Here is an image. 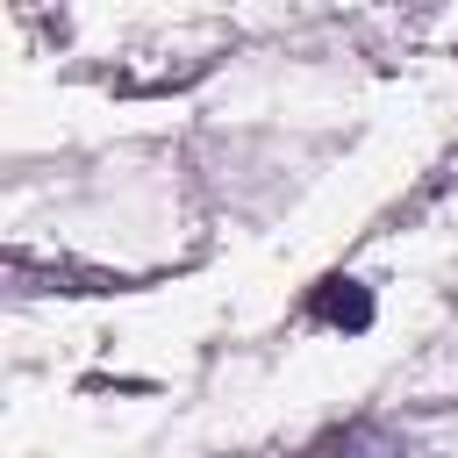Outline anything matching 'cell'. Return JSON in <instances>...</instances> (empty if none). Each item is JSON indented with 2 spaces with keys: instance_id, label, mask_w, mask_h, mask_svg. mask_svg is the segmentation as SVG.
Instances as JSON below:
<instances>
[{
  "instance_id": "obj_1",
  "label": "cell",
  "mask_w": 458,
  "mask_h": 458,
  "mask_svg": "<svg viewBox=\"0 0 458 458\" xmlns=\"http://www.w3.org/2000/svg\"><path fill=\"white\" fill-rule=\"evenodd\" d=\"M315 315H322L329 329L358 336V329H372V293H365L358 279H322V286H315Z\"/></svg>"
}]
</instances>
